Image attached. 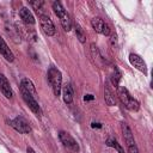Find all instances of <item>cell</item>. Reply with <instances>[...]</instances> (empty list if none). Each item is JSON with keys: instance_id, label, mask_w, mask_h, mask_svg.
Here are the masks:
<instances>
[{"instance_id": "cell-6", "label": "cell", "mask_w": 153, "mask_h": 153, "mask_svg": "<svg viewBox=\"0 0 153 153\" xmlns=\"http://www.w3.org/2000/svg\"><path fill=\"white\" fill-rule=\"evenodd\" d=\"M59 137H60L61 142L63 143V146L67 147L68 149H71V151H73V152L79 151V145H78V142L75 141V139H74L71 134H68V133H66V131H60Z\"/></svg>"}, {"instance_id": "cell-16", "label": "cell", "mask_w": 153, "mask_h": 153, "mask_svg": "<svg viewBox=\"0 0 153 153\" xmlns=\"http://www.w3.org/2000/svg\"><path fill=\"white\" fill-rule=\"evenodd\" d=\"M104 99H105V103L108 105H110V106L115 105V103H116L115 96H114V93L111 92V90L108 86H105V88H104Z\"/></svg>"}, {"instance_id": "cell-4", "label": "cell", "mask_w": 153, "mask_h": 153, "mask_svg": "<svg viewBox=\"0 0 153 153\" xmlns=\"http://www.w3.org/2000/svg\"><path fill=\"white\" fill-rule=\"evenodd\" d=\"M20 92H22V97H23V99L25 100V103L27 104V106L31 109V111H32L36 116H41V115H42V110H41L38 103H37L36 98H35L32 94H30V93H29L25 88H23L22 86H20Z\"/></svg>"}, {"instance_id": "cell-22", "label": "cell", "mask_w": 153, "mask_h": 153, "mask_svg": "<svg viewBox=\"0 0 153 153\" xmlns=\"http://www.w3.org/2000/svg\"><path fill=\"white\" fill-rule=\"evenodd\" d=\"M93 98H94V97H93L92 94H86V96L84 97V99H85V100H92Z\"/></svg>"}, {"instance_id": "cell-15", "label": "cell", "mask_w": 153, "mask_h": 153, "mask_svg": "<svg viewBox=\"0 0 153 153\" xmlns=\"http://www.w3.org/2000/svg\"><path fill=\"white\" fill-rule=\"evenodd\" d=\"M20 86H22L23 88H25V90H26L30 94H32L33 97H36V96H37V91H36V88H35V86H33V84L31 82V80H30V79H27V78L22 79Z\"/></svg>"}, {"instance_id": "cell-23", "label": "cell", "mask_w": 153, "mask_h": 153, "mask_svg": "<svg viewBox=\"0 0 153 153\" xmlns=\"http://www.w3.org/2000/svg\"><path fill=\"white\" fill-rule=\"evenodd\" d=\"M92 127H93V128H96V127H97V128H100L102 124H100V123H96V122H93V123H92Z\"/></svg>"}, {"instance_id": "cell-7", "label": "cell", "mask_w": 153, "mask_h": 153, "mask_svg": "<svg viewBox=\"0 0 153 153\" xmlns=\"http://www.w3.org/2000/svg\"><path fill=\"white\" fill-rule=\"evenodd\" d=\"M39 24H41L42 31H43L47 36H53V35H55V26H54L51 19H50L48 16H45V14L39 16Z\"/></svg>"}, {"instance_id": "cell-10", "label": "cell", "mask_w": 153, "mask_h": 153, "mask_svg": "<svg viewBox=\"0 0 153 153\" xmlns=\"http://www.w3.org/2000/svg\"><path fill=\"white\" fill-rule=\"evenodd\" d=\"M0 90H1V92L4 93V96L6 98H12L13 92H12L11 85H10L7 78L4 74H0Z\"/></svg>"}, {"instance_id": "cell-12", "label": "cell", "mask_w": 153, "mask_h": 153, "mask_svg": "<svg viewBox=\"0 0 153 153\" xmlns=\"http://www.w3.org/2000/svg\"><path fill=\"white\" fill-rule=\"evenodd\" d=\"M121 128H122V134H123V137H124V141H126L127 146L134 145V143H135V140H134L133 133H131L130 128L128 127V124L123 122V123L121 124Z\"/></svg>"}, {"instance_id": "cell-19", "label": "cell", "mask_w": 153, "mask_h": 153, "mask_svg": "<svg viewBox=\"0 0 153 153\" xmlns=\"http://www.w3.org/2000/svg\"><path fill=\"white\" fill-rule=\"evenodd\" d=\"M106 145H108L109 147H112V148H115L116 151H118V153H124L123 148L121 147V145H120L115 139H109V140L106 141Z\"/></svg>"}, {"instance_id": "cell-2", "label": "cell", "mask_w": 153, "mask_h": 153, "mask_svg": "<svg viewBox=\"0 0 153 153\" xmlns=\"http://www.w3.org/2000/svg\"><path fill=\"white\" fill-rule=\"evenodd\" d=\"M53 10H54V13L59 17L63 29L66 31H69L72 29V22H71V18L68 16V13L66 12V10L63 8V6L61 5V2L59 1H54L53 2Z\"/></svg>"}, {"instance_id": "cell-3", "label": "cell", "mask_w": 153, "mask_h": 153, "mask_svg": "<svg viewBox=\"0 0 153 153\" xmlns=\"http://www.w3.org/2000/svg\"><path fill=\"white\" fill-rule=\"evenodd\" d=\"M118 97L122 102V104L130 111H137L139 110V102L136 99H134L129 92L127 91V88L124 87H118Z\"/></svg>"}, {"instance_id": "cell-18", "label": "cell", "mask_w": 153, "mask_h": 153, "mask_svg": "<svg viewBox=\"0 0 153 153\" xmlns=\"http://www.w3.org/2000/svg\"><path fill=\"white\" fill-rule=\"evenodd\" d=\"M30 5L32 6V8L39 14V16H42L43 13H42V6L44 5V2L42 1V0H36V1H30Z\"/></svg>"}, {"instance_id": "cell-14", "label": "cell", "mask_w": 153, "mask_h": 153, "mask_svg": "<svg viewBox=\"0 0 153 153\" xmlns=\"http://www.w3.org/2000/svg\"><path fill=\"white\" fill-rule=\"evenodd\" d=\"M62 97H63V102L66 104H71L73 102V88L69 84H66L62 86Z\"/></svg>"}, {"instance_id": "cell-24", "label": "cell", "mask_w": 153, "mask_h": 153, "mask_svg": "<svg viewBox=\"0 0 153 153\" xmlns=\"http://www.w3.org/2000/svg\"><path fill=\"white\" fill-rule=\"evenodd\" d=\"M26 153H36V152H35L31 147H27V148H26Z\"/></svg>"}, {"instance_id": "cell-9", "label": "cell", "mask_w": 153, "mask_h": 153, "mask_svg": "<svg viewBox=\"0 0 153 153\" xmlns=\"http://www.w3.org/2000/svg\"><path fill=\"white\" fill-rule=\"evenodd\" d=\"M129 62L131 63V66H134L136 69H139L142 73H147V66L146 62L143 61V59H141L139 55L136 54H130L129 55Z\"/></svg>"}, {"instance_id": "cell-8", "label": "cell", "mask_w": 153, "mask_h": 153, "mask_svg": "<svg viewBox=\"0 0 153 153\" xmlns=\"http://www.w3.org/2000/svg\"><path fill=\"white\" fill-rule=\"evenodd\" d=\"M91 25H92V27H93V30L96 32H99V33H102L104 36H109L110 35V27H109V25L106 23L103 22V19L93 18L91 20Z\"/></svg>"}, {"instance_id": "cell-13", "label": "cell", "mask_w": 153, "mask_h": 153, "mask_svg": "<svg viewBox=\"0 0 153 153\" xmlns=\"http://www.w3.org/2000/svg\"><path fill=\"white\" fill-rule=\"evenodd\" d=\"M19 16H20L22 20H23L25 24H27V25H33V24H35V18H33V16H32V13L30 12L29 8L22 7V8L19 10Z\"/></svg>"}, {"instance_id": "cell-5", "label": "cell", "mask_w": 153, "mask_h": 153, "mask_svg": "<svg viewBox=\"0 0 153 153\" xmlns=\"http://www.w3.org/2000/svg\"><path fill=\"white\" fill-rule=\"evenodd\" d=\"M10 124L12 128H14L17 131L22 133V134H29L31 131V127L27 123V121L23 117H16L13 120L10 121Z\"/></svg>"}, {"instance_id": "cell-1", "label": "cell", "mask_w": 153, "mask_h": 153, "mask_svg": "<svg viewBox=\"0 0 153 153\" xmlns=\"http://www.w3.org/2000/svg\"><path fill=\"white\" fill-rule=\"evenodd\" d=\"M47 78H48L49 84L53 87V91H54L55 96H60L61 88H62V75H61V72L55 67H50L48 69Z\"/></svg>"}, {"instance_id": "cell-17", "label": "cell", "mask_w": 153, "mask_h": 153, "mask_svg": "<svg viewBox=\"0 0 153 153\" xmlns=\"http://www.w3.org/2000/svg\"><path fill=\"white\" fill-rule=\"evenodd\" d=\"M74 31H75L76 38H78L81 43H84V42L86 41V35H85V32H84V29H82L78 23L74 24Z\"/></svg>"}, {"instance_id": "cell-11", "label": "cell", "mask_w": 153, "mask_h": 153, "mask_svg": "<svg viewBox=\"0 0 153 153\" xmlns=\"http://www.w3.org/2000/svg\"><path fill=\"white\" fill-rule=\"evenodd\" d=\"M0 54L10 62H12L14 60V55L13 53L11 51V49L8 48V45L6 44V42L4 41V38L0 36Z\"/></svg>"}, {"instance_id": "cell-20", "label": "cell", "mask_w": 153, "mask_h": 153, "mask_svg": "<svg viewBox=\"0 0 153 153\" xmlns=\"http://www.w3.org/2000/svg\"><path fill=\"white\" fill-rule=\"evenodd\" d=\"M121 80V73L118 71V68L115 67V71H114V74H112V78H111V81H112V85L115 87H118V81Z\"/></svg>"}, {"instance_id": "cell-21", "label": "cell", "mask_w": 153, "mask_h": 153, "mask_svg": "<svg viewBox=\"0 0 153 153\" xmlns=\"http://www.w3.org/2000/svg\"><path fill=\"white\" fill-rule=\"evenodd\" d=\"M128 147V153H139V149L136 147V145H130V146H127Z\"/></svg>"}]
</instances>
